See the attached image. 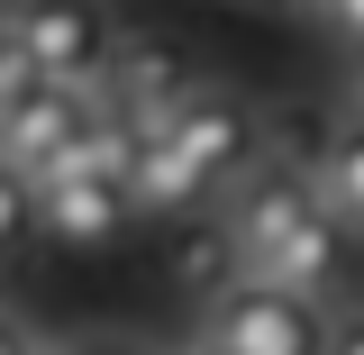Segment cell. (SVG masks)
I'll return each mask as SVG.
<instances>
[{
  "instance_id": "obj_1",
  "label": "cell",
  "mask_w": 364,
  "mask_h": 355,
  "mask_svg": "<svg viewBox=\"0 0 364 355\" xmlns=\"http://www.w3.org/2000/svg\"><path fill=\"white\" fill-rule=\"evenodd\" d=\"M219 246H228V265H237V282H255V292L328 301V292L346 282V237L318 210L310 164H282V155H255L246 174L228 182Z\"/></svg>"
},
{
  "instance_id": "obj_2",
  "label": "cell",
  "mask_w": 364,
  "mask_h": 355,
  "mask_svg": "<svg viewBox=\"0 0 364 355\" xmlns=\"http://www.w3.org/2000/svg\"><path fill=\"white\" fill-rule=\"evenodd\" d=\"M255 164V110L237 100V91L200 83L182 100V119L155 146H146V164H136V210H155V219H182V210H200V201H228V182Z\"/></svg>"
},
{
  "instance_id": "obj_3",
  "label": "cell",
  "mask_w": 364,
  "mask_h": 355,
  "mask_svg": "<svg viewBox=\"0 0 364 355\" xmlns=\"http://www.w3.org/2000/svg\"><path fill=\"white\" fill-rule=\"evenodd\" d=\"M9 37L37 55V73L55 91H100L119 28H109V0H9Z\"/></svg>"
},
{
  "instance_id": "obj_4",
  "label": "cell",
  "mask_w": 364,
  "mask_h": 355,
  "mask_svg": "<svg viewBox=\"0 0 364 355\" xmlns=\"http://www.w3.org/2000/svg\"><path fill=\"white\" fill-rule=\"evenodd\" d=\"M328 319L318 301H291V292H255V282H228L210 319H200V346L210 355H328Z\"/></svg>"
},
{
  "instance_id": "obj_5",
  "label": "cell",
  "mask_w": 364,
  "mask_h": 355,
  "mask_svg": "<svg viewBox=\"0 0 364 355\" xmlns=\"http://www.w3.org/2000/svg\"><path fill=\"white\" fill-rule=\"evenodd\" d=\"M191 91H200L191 55H182V46H155V37L119 46V55H109V73H100V100H109V110H119L146 146L182 119V100H191Z\"/></svg>"
},
{
  "instance_id": "obj_6",
  "label": "cell",
  "mask_w": 364,
  "mask_h": 355,
  "mask_svg": "<svg viewBox=\"0 0 364 355\" xmlns=\"http://www.w3.org/2000/svg\"><path fill=\"white\" fill-rule=\"evenodd\" d=\"M28 191H37V237L64 246V255H109V246L136 228V191L128 182L55 174V182H28Z\"/></svg>"
},
{
  "instance_id": "obj_7",
  "label": "cell",
  "mask_w": 364,
  "mask_h": 355,
  "mask_svg": "<svg viewBox=\"0 0 364 355\" xmlns=\"http://www.w3.org/2000/svg\"><path fill=\"white\" fill-rule=\"evenodd\" d=\"M91 110H100V91H55L46 83L18 119H0V174H18V182H37L55 155H73L91 128Z\"/></svg>"
},
{
  "instance_id": "obj_8",
  "label": "cell",
  "mask_w": 364,
  "mask_h": 355,
  "mask_svg": "<svg viewBox=\"0 0 364 355\" xmlns=\"http://www.w3.org/2000/svg\"><path fill=\"white\" fill-rule=\"evenodd\" d=\"M310 191H318V210L337 219V237L355 246L364 237V119H337L328 128V146L310 155Z\"/></svg>"
},
{
  "instance_id": "obj_9",
  "label": "cell",
  "mask_w": 364,
  "mask_h": 355,
  "mask_svg": "<svg viewBox=\"0 0 364 355\" xmlns=\"http://www.w3.org/2000/svg\"><path fill=\"white\" fill-rule=\"evenodd\" d=\"M37 91H46V73H37V55H28V46L9 37V18H0V119H18V110H28Z\"/></svg>"
},
{
  "instance_id": "obj_10",
  "label": "cell",
  "mask_w": 364,
  "mask_h": 355,
  "mask_svg": "<svg viewBox=\"0 0 364 355\" xmlns=\"http://www.w3.org/2000/svg\"><path fill=\"white\" fill-rule=\"evenodd\" d=\"M28 237H37V191L18 174H0V255H18Z\"/></svg>"
},
{
  "instance_id": "obj_11",
  "label": "cell",
  "mask_w": 364,
  "mask_h": 355,
  "mask_svg": "<svg viewBox=\"0 0 364 355\" xmlns=\"http://www.w3.org/2000/svg\"><path fill=\"white\" fill-rule=\"evenodd\" d=\"M318 18H328V37H346V55L364 46V0H310Z\"/></svg>"
},
{
  "instance_id": "obj_12",
  "label": "cell",
  "mask_w": 364,
  "mask_h": 355,
  "mask_svg": "<svg viewBox=\"0 0 364 355\" xmlns=\"http://www.w3.org/2000/svg\"><path fill=\"white\" fill-rule=\"evenodd\" d=\"M346 119H364V46L346 55Z\"/></svg>"
},
{
  "instance_id": "obj_13",
  "label": "cell",
  "mask_w": 364,
  "mask_h": 355,
  "mask_svg": "<svg viewBox=\"0 0 364 355\" xmlns=\"http://www.w3.org/2000/svg\"><path fill=\"white\" fill-rule=\"evenodd\" d=\"M328 355H364V319H346V328L328 337Z\"/></svg>"
},
{
  "instance_id": "obj_14",
  "label": "cell",
  "mask_w": 364,
  "mask_h": 355,
  "mask_svg": "<svg viewBox=\"0 0 364 355\" xmlns=\"http://www.w3.org/2000/svg\"><path fill=\"white\" fill-rule=\"evenodd\" d=\"M73 355H146V346H128V337H100V346H73Z\"/></svg>"
},
{
  "instance_id": "obj_15",
  "label": "cell",
  "mask_w": 364,
  "mask_h": 355,
  "mask_svg": "<svg viewBox=\"0 0 364 355\" xmlns=\"http://www.w3.org/2000/svg\"><path fill=\"white\" fill-rule=\"evenodd\" d=\"M18 355H73V346H55V337H28V346H18Z\"/></svg>"
},
{
  "instance_id": "obj_16",
  "label": "cell",
  "mask_w": 364,
  "mask_h": 355,
  "mask_svg": "<svg viewBox=\"0 0 364 355\" xmlns=\"http://www.w3.org/2000/svg\"><path fill=\"white\" fill-rule=\"evenodd\" d=\"M18 346H28V328H0V355H18Z\"/></svg>"
},
{
  "instance_id": "obj_17",
  "label": "cell",
  "mask_w": 364,
  "mask_h": 355,
  "mask_svg": "<svg viewBox=\"0 0 364 355\" xmlns=\"http://www.w3.org/2000/svg\"><path fill=\"white\" fill-rule=\"evenodd\" d=\"M182 355H210V346H182Z\"/></svg>"
},
{
  "instance_id": "obj_18",
  "label": "cell",
  "mask_w": 364,
  "mask_h": 355,
  "mask_svg": "<svg viewBox=\"0 0 364 355\" xmlns=\"http://www.w3.org/2000/svg\"><path fill=\"white\" fill-rule=\"evenodd\" d=\"M0 328H9V319H0Z\"/></svg>"
}]
</instances>
